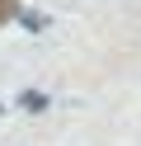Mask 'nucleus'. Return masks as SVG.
Instances as JSON below:
<instances>
[]
</instances>
